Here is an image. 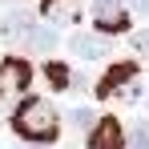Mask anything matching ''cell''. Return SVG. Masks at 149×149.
I'll use <instances>...</instances> for the list:
<instances>
[{"mask_svg":"<svg viewBox=\"0 0 149 149\" xmlns=\"http://www.w3.org/2000/svg\"><path fill=\"white\" fill-rule=\"evenodd\" d=\"M97 97L137 101V65H133V61H117V65L97 81Z\"/></svg>","mask_w":149,"mask_h":149,"instance_id":"cell-2","label":"cell"},{"mask_svg":"<svg viewBox=\"0 0 149 149\" xmlns=\"http://www.w3.org/2000/svg\"><path fill=\"white\" fill-rule=\"evenodd\" d=\"M69 49H73L81 61H105V56H109V40L97 36V32H77L73 40H69Z\"/></svg>","mask_w":149,"mask_h":149,"instance_id":"cell-7","label":"cell"},{"mask_svg":"<svg viewBox=\"0 0 149 149\" xmlns=\"http://www.w3.org/2000/svg\"><path fill=\"white\" fill-rule=\"evenodd\" d=\"M129 149H149V121L145 117L129 129Z\"/></svg>","mask_w":149,"mask_h":149,"instance_id":"cell-12","label":"cell"},{"mask_svg":"<svg viewBox=\"0 0 149 149\" xmlns=\"http://www.w3.org/2000/svg\"><path fill=\"white\" fill-rule=\"evenodd\" d=\"M49 24H77L81 20V0H40Z\"/></svg>","mask_w":149,"mask_h":149,"instance_id":"cell-8","label":"cell"},{"mask_svg":"<svg viewBox=\"0 0 149 149\" xmlns=\"http://www.w3.org/2000/svg\"><path fill=\"white\" fill-rule=\"evenodd\" d=\"M52 49H56V24H49V20H45V24L32 32V40H28V52H52Z\"/></svg>","mask_w":149,"mask_h":149,"instance_id":"cell-9","label":"cell"},{"mask_svg":"<svg viewBox=\"0 0 149 149\" xmlns=\"http://www.w3.org/2000/svg\"><path fill=\"white\" fill-rule=\"evenodd\" d=\"M12 129H16V137L28 141V145H52L56 133H61V113H56V105L45 101V97H24L12 109Z\"/></svg>","mask_w":149,"mask_h":149,"instance_id":"cell-1","label":"cell"},{"mask_svg":"<svg viewBox=\"0 0 149 149\" xmlns=\"http://www.w3.org/2000/svg\"><path fill=\"white\" fill-rule=\"evenodd\" d=\"M133 12L137 16H149V0H133Z\"/></svg>","mask_w":149,"mask_h":149,"instance_id":"cell-14","label":"cell"},{"mask_svg":"<svg viewBox=\"0 0 149 149\" xmlns=\"http://www.w3.org/2000/svg\"><path fill=\"white\" fill-rule=\"evenodd\" d=\"M28 81H32V69H28L20 56H8V61L0 65V97H8L12 89H16V93H24Z\"/></svg>","mask_w":149,"mask_h":149,"instance_id":"cell-6","label":"cell"},{"mask_svg":"<svg viewBox=\"0 0 149 149\" xmlns=\"http://www.w3.org/2000/svg\"><path fill=\"white\" fill-rule=\"evenodd\" d=\"M36 28H40V20H36L28 8H12V12H4L0 32H4V40H8V45L28 49V40H32V32H36Z\"/></svg>","mask_w":149,"mask_h":149,"instance_id":"cell-3","label":"cell"},{"mask_svg":"<svg viewBox=\"0 0 149 149\" xmlns=\"http://www.w3.org/2000/svg\"><path fill=\"white\" fill-rule=\"evenodd\" d=\"M129 145V133L121 129L117 117H101L97 129L89 133V149H125Z\"/></svg>","mask_w":149,"mask_h":149,"instance_id":"cell-5","label":"cell"},{"mask_svg":"<svg viewBox=\"0 0 149 149\" xmlns=\"http://www.w3.org/2000/svg\"><path fill=\"white\" fill-rule=\"evenodd\" d=\"M45 77H49V85L56 93H65L69 85H73V73H69V65H61V61H49L45 65Z\"/></svg>","mask_w":149,"mask_h":149,"instance_id":"cell-10","label":"cell"},{"mask_svg":"<svg viewBox=\"0 0 149 149\" xmlns=\"http://www.w3.org/2000/svg\"><path fill=\"white\" fill-rule=\"evenodd\" d=\"M133 49L149 56V28H145V32H133Z\"/></svg>","mask_w":149,"mask_h":149,"instance_id":"cell-13","label":"cell"},{"mask_svg":"<svg viewBox=\"0 0 149 149\" xmlns=\"http://www.w3.org/2000/svg\"><path fill=\"white\" fill-rule=\"evenodd\" d=\"M97 113H93V109H81V105H77V109H69V125H73V129H89V133H93V129H97Z\"/></svg>","mask_w":149,"mask_h":149,"instance_id":"cell-11","label":"cell"},{"mask_svg":"<svg viewBox=\"0 0 149 149\" xmlns=\"http://www.w3.org/2000/svg\"><path fill=\"white\" fill-rule=\"evenodd\" d=\"M28 149H49V145H28Z\"/></svg>","mask_w":149,"mask_h":149,"instance_id":"cell-15","label":"cell"},{"mask_svg":"<svg viewBox=\"0 0 149 149\" xmlns=\"http://www.w3.org/2000/svg\"><path fill=\"white\" fill-rule=\"evenodd\" d=\"M93 20L101 32H129V12L121 0H97L93 4Z\"/></svg>","mask_w":149,"mask_h":149,"instance_id":"cell-4","label":"cell"}]
</instances>
